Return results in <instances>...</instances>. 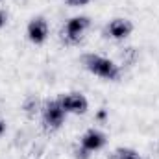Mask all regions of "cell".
<instances>
[{
  "label": "cell",
  "mask_w": 159,
  "mask_h": 159,
  "mask_svg": "<svg viewBox=\"0 0 159 159\" xmlns=\"http://www.w3.org/2000/svg\"><path fill=\"white\" fill-rule=\"evenodd\" d=\"M80 63L87 72L106 80V81H119L120 74H122L120 65H117L113 59L100 56V54H83L80 57Z\"/></svg>",
  "instance_id": "cell-1"
},
{
  "label": "cell",
  "mask_w": 159,
  "mask_h": 159,
  "mask_svg": "<svg viewBox=\"0 0 159 159\" xmlns=\"http://www.w3.org/2000/svg\"><path fill=\"white\" fill-rule=\"evenodd\" d=\"M65 119H67V113L61 107V104H59L57 98H52V100L43 102L41 120H43V128L46 131H57L65 124Z\"/></svg>",
  "instance_id": "cell-2"
},
{
  "label": "cell",
  "mask_w": 159,
  "mask_h": 159,
  "mask_svg": "<svg viewBox=\"0 0 159 159\" xmlns=\"http://www.w3.org/2000/svg\"><path fill=\"white\" fill-rule=\"evenodd\" d=\"M89 28H91V19L87 15L70 17L61 28V39L65 43H69V44H78Z\"/></svg>",
  "instance_id": "cell-3"
},
{
  "label": "cell",
  "mask_w": 159,
  "mask_h": 159,
  "mask_svg": "<svg viewBox=\"0 0 159 159\" xmlns=\"http://www.w3.org/2000/svg\"><path fill=\"white\" fill-rule=\"evenodd\" d=\"M61 107L65 109L67 115H85L89 109V100L83 93L80 91H70V93H63L57 96Z\"/></svg>",
  "instance_id": "cell-4"
},
{
  "label": "cell",
  "mask_w": 159,
  "mask_h": 159,
  "mask_svg": "<svg viewBox=\"0 0 159 159\" xmlns=\"http://www.w3.org/2000/svg\"><path fill=\"white\" fill-rule=\"evenodd\" d=\"M50 35V26H48V20L44 17H32L28 26H26V37L32 44H43L44 41L48 39Z\"/></svg>",
  "instance_id": "cell-5"
},
{
  "label": "cell",
  "mask_w": 159,
  "mask_h": 159,
  "mask_svg": "<svg viewBox=\"0 0 159 159\" xmlns=\"http://www.w3.org/2000/svg\"><path fill=\"white\" fill-rule=\"evenodd\" d=\"M81 148H85L89 154H94V152H100L106 144H107V135L98 129V128H89L83 131V135L80 137L78 143Z\"/></svg>",
  "instance_id": "cell-6"
},
{
  "label": "cell",
  "mask_w": 159,
  "mask_h": 159,
  "mask_svg": "<svg viewBox=\"0 0 159 159\" xmlns=\"http://www.w3.org/2000/svg\"><path fill=\"white\" fill-rule=\"evenodd\" d=\"M133 32V22L126 17H115L107 22L106 26V37L115 41H124L128 39Z\"/></svg>",
  "instance_id": "cell-7"
},
{
  "label": "cell",
  "mask_w": 159,
  "mask_h": 159,
  "mask_svg": "<svg viewBox=\"0 0 159 159\" xmlns=\"http://www.w3.org/2000/svg\"><path fill=\"white\" fill-rule=\"evenodd\" d=\"M41 107H43V102H41L35 94L26 96V100L22 102V111H24V115L28 119H34L37 113H41Z\"/></svg>",
  "instance_id": "cell-8"
},
{
  "label": "cell",
  "mask_w": 159,
  "mask_h": 159,
  "mask_svg": "<svg viewBox=\"0 0 159 159\" xmlns=\"http://www.w3.org/2000/svg\"><path fill=\"white\" fill-rule=\"evenodd\" d=\"M107 159H144L135 148H129V146H119V148H115L111 154H109V157Z\"/></svg>",
  "instance_id": "cell-9"
},
{
  "label": "cell",
  "mask_w": 159,
  "mask_h": 159,
  "mask_svg": "<svg viewBox=\"0 0 159 159\" xmlns=\"http://www.w3.org/2000/svg\"><path fill=\"white\" fill-rule=\"evenodd\" d=\"M72 154H74V157L76 159H89L91 157V154H89L85 148H81L80 144H76V146L72 148Z\"/></svg>",
  "instance_id": "cell-10"
},
{
  "label": "cell",
  "mask_w": 159,
  "mask_h": 159,
  "mask_svg": "<svg viewBox=\"0 0 159 159\" xmlns=\"http://www.w3.org/2000/svg\"><path fill=\"white\" fill-rule=\"evenodd\" d=\"M91 0H65V4L67 6H70V7H83V6H87Z\"/></svg>",
  "instance_id": "cell-11"
},
{
  "label": "cell",
  "mask_w": 159,
  "mask_h": 159,
  "mask_svg": "<svg viewBox=\"0 0 159 159\" xmlns=\"http://www.w3.org/2000/svg\"><path fill=\"white\" fill-rule=\"evenodd\" d=\"M6 24H7V13H6L4 9H0V30H2Z\"/></svg>",
  "instance_id": "cell-12"
},
{
  "label": "cell",
  "mask_w": 159,
  "mask_h": 159,
  "mask_svg": "<svg viewBox=\"0 0 159 159\" xmlns=\"http://www.w3.org/2000/svg\"><path fill=\"white\" fill-rule=\"evenodd\" d=\"M6 129H7V124H6V120L0 117V137H2L4 133H6Z\"/></svg>",
  "instance_id": "cell-13"
},
{
  "label": "cell",
  "mask_w": 159,
  "mask_h": 159,
  "mask_svg": "<svg viewBox=\"0 0 159 159\" xmlns=\"http://www.w3.org/2000/svg\"><path fill=\"white\" fill-rule=\"evenodd\" d=\"M106 117H107V115H106V109H100V111H98V115H96V119H100V120H104Z\"/></svg>",
  "instance_id": "cell-14"
}]
</instances>
